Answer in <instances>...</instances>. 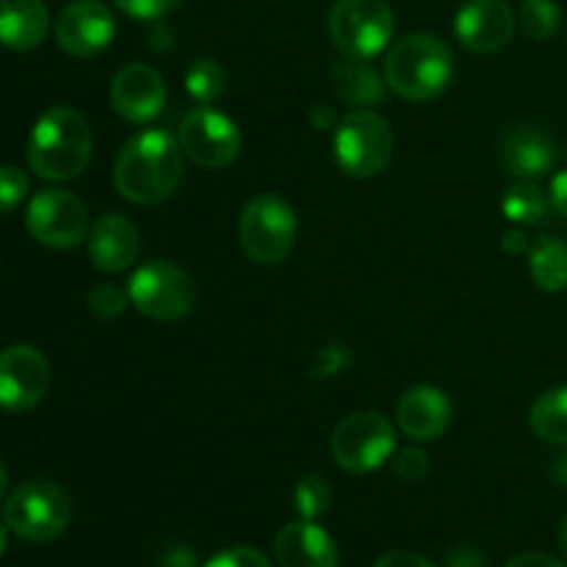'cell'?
<instances>
[{
    "instance_id": "6da1fadb",
    "label": "cell",
    "mask_w": 567,
    "mask_h": 567,
    "mask_svg": "<svg viewBox=\"0 0 567 567\" xmlns=\"http://www.w3.org/2000/svg\"><path fill=\"white\" fill-rule=\"evenodd\" d=\"M183 177V147L166 131H142L125 142L114 164V186L133 205L164 203Z\"/></svg>"
},
{
    "instance_id": "7a4b0ae2",
    "label": "cell",
    "mask_w": 567,
    "mask_h": 567,
    "mask_svg": "<svg viewBox=\"0 0 567 567\" xmlns=\"http://www.w3.org/2000/svg\"><path fill=\"white\" fill-rule=\"evenodd\" d=\"M92 158V127L70 105H53L33 125L28 164L42 181L61 183L81 175Z\"/></svg>"
},
{
    "instance_id": "3957f363",
    "label": "cell",
    "mask_w": 567,
    "mask_h": 567,
    "mask_svg": "<svg viewBox=\"0 0 567 567\" xmlns=\"http://www.w3.org/2000/svg\"><path fill=\"white\" fill-rule=\"evenodd\" d=\"M452 78V50L432 33H410L399 39L385 59V83L410 103H430L441 97Z\"/></svg>"
},
{
    "instance_id": "277c9868",
    "label": "cell",
    "mask_w": 567,
    "mask_h": 567,
    "mask_svg": "<svg viewBox=\"0 0 567 567\" xmlns=\"http://www.w3.org/2000/svg\"><path fill=\"white\" fill-rule=\"evenodd\" d=\"M238 241L252 264H282L297 241L293 208L277 194H258L244 205L241 219H238Z\"/></svg>"
},
{
    "instance_id": "5b68a950",
    "label": "cell",
    "mask_w": 567,
    "mask_h": 567,
    "mask_svg": "<svg viewBox=\"0 0 567 567\" xmlns=\"http://www.w3.org/2000/svg\"><path fill=\"white\" fill-rule=\"evenodd\" d=\"M72 504L64 487L48 480H33L17 487L3 504V520L9 532L28 543H50L70 526Z\"/></svg>"
},
{
    "instance_id": "8992f818",
    "label": "cell",
    "mask_w": 567,
    "mask_h": 567,
    "mask_svg": "<svg viewBox=\"0 0 567 567\" xmlns=\"http://www.w3.org/2000/svg\"><path fill=\"white\" fill-rule=\"evenodd\" d=\"M327 28L343 59L369 61L391 44L396 20L385 0H336Z\"/></svg>"
},
{
    "instance_id": "52a82bcc",
    "label": "cell",
    "mask_w": 567,
    "mask_h": 567,
    "mask_svg": "<svg viewBox=\"0 0 567 567\" xmlns=\"http://www.w3.org/2000/svg\"><path fill=\"white\" fill-rule=\"evenodd\" d=\"M393 147V127L369 109L347 114L336 131V161L349 177L380 175L391 164Z\"/></svg>"
},
{
    "instance_id": "ba28073f",
    "label": "cell",
    "mask_w": 567,
    "mask_h": 567,
    "mask_svg": "<svg viewBox=\"0 0 567 567\" xmlns=\"http://www.w3.org/2000/svg\"><path fill=\"white\" fill-rule=\"evenodd\" d=\"M133 308L153 321H177L194 308V280L169 260H150L127 282Z\"/></svg>"
},
{
    "instance_id": "9c48e42d",
    "label": "cell",
    "mask_w": 567,
    "mask_h": 567,
    "mask_svg": "<svg viewBox=\"0 0 567 567\" xmlns=\"http://www.w3.org/2000/svg\"><path fill=\"white\" fill-rule=\"evenodd\" d=\"M336 463L349 474H369L396 452V430L382 413H352L336 426L330 441Z\"/></svg>"
},
{
    "instance_id": "30bf717a",
    "label": "cell",
    "mask_w": 567,
    "mask_h": 567,
    "mask_svg": "<svg viewBox=\"0 0 567 567\" xmlns=\"http://www.w3.org/2000/svg\"><path fill=\"white\" fill-rule=\"evenodd\" d=\"M25 227L39 244L72 249L89 236V210L81 197L64 188H44L28 203Z\"/></svg>"
},
{
    "instance_id": "8fae6325",
    "label": "cell",
    "mask_w": 567,
    "mask_h": 567,
    "mask_svg": "<svg viewBox=\"0 0 567 567\" xmlns=\"http://www.w3.org/2000/svg\"><path fill=\"white\" fill-rule=\"evenodd\" d=\"M181 147L188 158L203 169H221L230 166L241 153V133L236 122L210 105H199L183 120Z\"/></svg>"
},
{
    "instance_id": "7c38bea8",
    "label": "cell",
    "mask_w": 567,
    "mask_h": 567,
    "mask_svg": "<svg viewBox=\"0 0 567 567\" xmlns=\"http://www.w3.org/2000/svg\"><path fill=\"white\" fill-rule=\"evenodd\" d=\"M48 385L50 365L37 347L14 343L0 352V410L28 413L42 402Z\"/></svg>"
},
{
    "instance_id": "4fadbf2b",
    "label": "cell",
    "mask_w": 567,
    "mask_h": 567,
    "mask_svg": "<svg viewBox=\"0 0 567 567\" xmlns=\"http://www.w3.org/2000/svg\"><path fill=\"white\" fill-rule=\"evenodd\" d=\"M53 33L64 53L75 59H92L114 42L116 20L109 6L100 0H72L55 17Z\"/></svg>"
},
{
    "instance_id": "5bb4252c",
    "label": "cell",
    "mask_w": 567,
    "mask_h": 567,
    "mask_svg": "<svg viewBox=\"0 0 567 567\" xmlns=\"http://www.w3.org/2000/svg\"><path fill=\"white\" fill-rule=\"evenodd\" d=\"M515 22H518V17L507 0H468L457 11L454 33L465 50L487 55L507 48L515 33Z\"/></svg>"
},
{
    "instance_id": "9a60e30c",
    "label": "cell",
    "mask_w": 567,
    "mask_h": 567,
    "mask_svg": "<svg viewBox=\"0 0 567 567\" xmlns=\"http://www.w3.org/2000/svg\"><path fill=\"white\" fill-rule=\"evenodd\" d=\"M166 103V83L150 64H127L111 81V105L133 125H144L161 114Z\"/></svg>"
},
{
    "instance_id": "2e32d148",
    "label": "cell",
    "mask_w": 567,
    "mask_h": 567,
    "mask_svg": "<svg viewBox=\"0 0 567 567\" xmlns=\"http://www.w3.org/2000/svg\"><path fill=\"white\" fill-rule=\"evenodd\" d=\"M452 402L441 388L415 385L396 404V424L413 441H437L452 424Z\"/></svg>"
},
{
    "instance_id": "e0dca14e",
    "label": "cell",
    "mask_w": 567,
    "mask_h": 567,
    "mask_svg": "<svg viewBox=\"0 0 567 567\" xmlns=\"http://www.w3.org/2000/svg\"><path fill=\"white\" fill-rule=\"evenodd\" d=\"M89 260L105 275L127 271L138 258V230L120 214L100 216L86 236Z\"/></svg>"
},
{
    "instance_id": "ac0fdd59",
    "label": "cell",
    "mask_w": 567,
    "mask_h": 567,
    "mask_svg": "<svg viewBox=\"0 0 567 567\" xmlns=\"http://www.w3.org/2000/svg\"><path fill=\"white\" fill-rule=\"evenodd\" d=\"M275 557L280 567H338V546L313 520H297L280 529Z\"/></svg>"
},
{
    "instance_id": "d6986e66",
    "label": "cell",
    "mask_w": 567,
    "mask_h": 567,
    "mask_svg": "<svg viewBox=\"0 0 567 567\" xmlns=\"http://www.w3.org/2000/svg\"><path fill=\"white\" fill-rule=\"evenodd\" d=\"M502 164L518 181H537L554 166V144L540 127L518 125L504 136Z\"/></svg>"
},
{
    "instance_id": "ffe728a7",
    "label": "cell",
    "mask_w": 567,
    "mask_h": 567,
    "mask_svg": "<svg viewBox=\"0 0 567 567\" xmlns=\"http://www.w3.org/2000/svg\"><path fill=\"white\" fill-rule=\"evenodd\" d=\"M50 28L44 0H0V44L9 50H33Z\"/></svg>"
},
{
    "instance_id": "44dd1931",
    "label": "cell",
    "mask_w": 567,
    "mask_h": 567,
    "mask_svg": "<svg viewBox=\"0 0 567 567\" xmlns=\"http://www.w3.org/2000/svg\"><path fill=\"white\" fill-rule=\"evenodd\" d=\"M332 78H336V89L343 103L363 105V109L385 103L388 83H382L380 72L365 61H341V64L332 66Z\"/></svg>"
},
{
    "instance_id": "7402d4cb",
    "label": "cell",
    "mask_w": 567,
    "mask_h": 567,
    "mask_svg": "<svg viewBox=\"0 0 567 567\" xmlns=\"http://www.w3.org/2000/svg\"><path fill=\"white\" fill-rule=\"evenodd\" d=\"M529 424L540 441L567 446V385L543 391L529 410Z\"/></svg>"
},
{
    "instance_id": "603a6c76",
    "label": "cell",
    "mask_w": 567,
    "mask_h": 567,
    "mask_svg": "<svg viewBox=\"0 0 567 567\" xmlns=\"http://www.w3.org/2000/svg\"><path fill=\"white\" fill-rule=\"evenodd\" d=\"M529 271L537 288L548 293L567 288V241L563 238L540 236L529 252Z\"/></svg>"
},
{
    "instance_id": "cb8c5ba5",
    "label": "cell",
    "mask_w": 567,
    "mask_h": 567,
    "mask_svg": "<svg viewBox=\"0 0 567 567\" xmlns=\"http://www.w3.org/2000/svg\"><path fill=\"white\" fill-rule=\"evenodd\" d=\"M502 210L513 225H540L548 210V197L535 181H518L504 192Z\"/></svg>"
},
{
    "instance_id": "d4e9b609",
    "label": "cell",
    "mask_w": 567,
    "mask_h": 567,
    "mask_svg": "<svg viewBox=\"0 0 567 567\" xmlns=\"http://www.w3.org/2000/svg\"><path fill=\"white\" fill-rule=\"evenodd\" d=\"M559 6L554 0H524L518 11V25L535 42H546L559 31Z\"/></svg>"
},
{
    "instance_id": "484cf974",
    "label": "cell",
    "mask_w": 567,
    "mask_h": 567,
    "mask_svg": "<svg viewBox=\"0 0 567 567\" xmlns=\"http://www.w3.org/2000/svg\"><path fill=\"white\" fill-rule=\"evenodd\" d=\"M186 89L199 105H214L225 94V70L214 59H199L188 66Z\"/></svg>"
},
{
    "instance_id": "4316f807",
    "label": "cell",
    "mask_w": 567,
    "mask_h": 567,
    "mask_svg": "<svg viewBox=\"0 0 567 567\" xmlns=\"http://www.w3.org/2000/svg\"><path fill=\"white\" fill-rule=\"evenodd\" d=\"M332 491L321 476H305L299 485L293 487V509L302 520H316L330 509Z\"/></svg>"
},
{
    "instance_id": "83f0119b",
    "label": "cell",
    "mask_w": 567,
    "mask_h": 567,
    "mask_svg": "<svg viewBox=\"0 0 567 567\" xmlns=\"http://www.w3.org/2000/svg\"><path fill=\"white\" fill-rule=\"evenodd\" d=\"M127 302H131L127 288L114 286V282H103V286L92 288V293H89V310L105 321L116 319L127 308Z\"/></svg>"
},
{
    "instance_id": "f1b7e54d",
    "label": "cell",
    "mask_w": 567,
    "mask_h": 567,
    "mask_svg": "<svg viewBox=\"0 0 567 567\" xmlns=\"http://www.w3.org/2000/svg\"><path fill=\"white\" fill-rule=\"evenodd\" d=\"M352 360H354L352 352H349L347 347H341V343H330V347L319 349V352L313 354L308 371L313 380H330V377L341 374Z\"/></svg>"
},
{
    "instance_id": "f546056e",
    "label": "cell",
    "mask_w": 567,
    "mask_h": 567,
    "mask_svg": "<svg viewBox=\"0 0 567 567\" xmlns=\"http://www.w3.org/2000/svg\"><path fill=\"white\" fill-rule=\"evenodd\" d=\"M28 175L17 166H0V214H11L28 194Z\"/></svg>"
},
{
    "instance_id": "4dcf8cb0",
    "label": "cell",
    "mask_w": 567,
    "mask_h": 567,
    "mask_svg": "<svg viewBox=\"0 0 567 567\" xmlns=\"http://www.w3.org/2000/svg\"><path fill=\"white\" fill-rule=\"evenodd\" d=\"M393 474L410 485L421 482L430 474V457L419 449H399V452H393Z\"/></svg>"
},
{
    "instance_id": "1f68e13d",
    "label": "cell",
    "mask_w": 567,
    "mask_h": 567,
    "mask_svg": "<svg viewBox=\"0 0 567 567\" xmlns=\"http://www.w3.org/2000/svg\"><path fill=\"white\" fill-rule=\"evenodd\" d=\"M186 0H114L116 9L136 17V20H158V17L169 14V11H175Z\"/></svg>"
},
{
    "instance_id": "d6a6232c",
    "label": "cell",
    "mask_w": 567,
    "mask_h": 567,
    "mask_svg": "<svg viewBox=\"0 0 567 567\" xmlns=\"http://www.w3.org/2000/svg\"><path fill=\"white\" fill-rule=\"evenodd\" d=\"M203 567H271L269 559L252 546H236L210 557Z\"/></svg>"
},
{
    "instance_id": "836d02e7",
    "label": "cell",
    "mask_w": 567,
    "mask_h": 567,
    "mask_svg": "<svg viewBox=\"0 0 567 567\" xmlns=\"http://www.w3.org/2000/svg\"><path fill=\"white\" fill-rule=\"evenodd\" d=\"M371 567H437V565L432 563L430 557H424V554L393 551V554H385V557L377 559Z\"/></svg>"
},
{
    "instance_id": "e575fe53",
    "label": "cell",
    "mask_w": 567,
    "mask_h": 567,
    "mask_svg": "<svg viewBox=\"0 0 567 567\" xmlns=\"http://www.w3.org/2000/svg\"><path fill=\"white\" fill-rule=\"evenodd\" d=\"M158 567H199V563H197V554H194L188 546H172L169 551L161 557Z\"/></svg>"
},
{
    "instance_id": "d590c367",
    "label": "cell",
    "mask_w": 567,
    "mask_h": 567,
    "mask_svg": "<svg viewBox=\"0 0 567 567\" xmlns=\"http://www.w3.org/2000/svg\"><path fill=\"white\" fill-rule=\"evenodd\" d=\"M446 567H487V563H485V557L476 551V548L460 546V548H454L452 554H449Z\"/></svg>"
},
{
    "instance_id": "8d00e7d4",
    "label": "cell",
    "mask_w": 567,
    "mask_h": 567,
    "mask_svg": "<svg viewBox=\"0 0 567 567\" xmlns=\"http://www.w3.org/2000/svg\"><path fill=\"white\" fill-rule=\"evenodd\" d=\"M507 567H567V565L559 563V559L551 557V554L529 551V554H518L515 559H509Z\"/></svg>"
},
{
    "instance_id": "74e56055",
    "label": "cell",
    "mask_w": 567,
    "mask_h": 567,
    "mask_svg": "<svg viewBox=\"0 0 567 567\" xmlns=\"http://www.w3.org/2000/svg\"><path fill=\"white\" fill-rule=\"evenodd\" d=\"M551 205L557 208V214L567 216V169L554 175V181H551Z\"/></svg>"
},
{
    "instance_id": "f35d334b",
    "label": "cell",
    "mask_w": 567,
    "mask_h": 567,
    "mask_svg": "<svg viewBox=\"0 0 567 567\" xmlns=\"http://www.w3.org/2000/svg\"><path fill=\"white\" fill-rule=\"evenodd\" d=\"M502 247L507 249L509 255H520V252H526V249H529V241H526L524 233L513 230V233H507V236H504Z\"/></svg>"
},
{
    "instance_id": "ab89813d",
    "label": "cell",
    "mask_w": 567,
    "mask_h": 567,
    "mask_svg": "<svg viewBox=\"0 0 567 567\" xmlns=\"http://www.w3.org/2000/svg\"><path fill=\"white\" fill-rule=\"evenodd\" d=\"M310 120H313V125L319 127V131H330L332 122H336V114H332L327 105H316V109L310 111Z\"/></svg>"
},
{
    "instance_id": "60d3db41",
    "label": "cell",
    "mask_w": 567,
    "mask_h": 567,
    "mask_svg": "<svg viewBox=\"0 0 567 567\" xmlns=\"http://www.w3.org/2000/svg\"><path fill=\"white\" fill-rule=\"evenodd\" d=\"M554 480H557L559 487H565L567 491V452L563 457H557V463H554Z\"/></svg>"
},
{
    "instance_id": "b9f144b4",
    "label": "cell",
    "mask_w": 567,
    "mask_h": 567,
    "mask_svg": "<svg viewBox=\"0 0 567 567\" xmlns=\"http://www.w3.org/2000/svg\"><path fill=\"white\" fill-rule=\"evenodd\" d=\"M6 491H9V474H6V465L0 463V502L6 498Z\"/></svg>"
},
{
    "instance_id": "7bdbcfd3",
    "label": "cell",
    "mask_w": 567,
    "mask_h": 567,
    "mask_svg": "<svg viewBox=\"0 0 567 567\" xmlns=\"http://www.w3.org/2000/svg\"><path fill=\"white\" fill-rule=\"evenodd\" d=\"M6 543H9V526H6V520H0V557L6 551Z\"/></svg>"
},
{
    "instance_id": "ee69618b",
    "label": "cell",
    "mask_w": 567,
    "mask_h": 567,
    "mask_svg": "<svg viewBox=\"0 0 567 567\" xmlns=\"http://www.w3.org/2000/svg\"><path fill=\"white\" fill-rule=\"evenodd\" d=\"M559 548H563V554L567 559V518L563 520V526H559Z\"/></svg>"
}]
</instances>
